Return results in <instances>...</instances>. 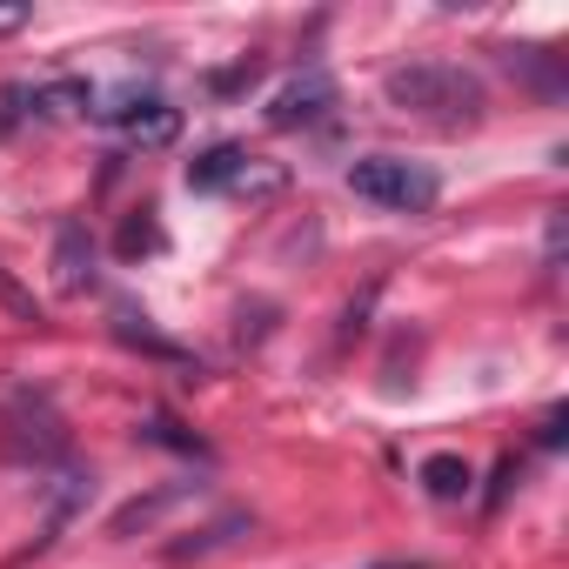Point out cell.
<instances>
[{
	"instance_id": "obj_4",
	"label": "cell",
	"mask_w": 569,
	"mask_h": 569,
	"mask_svg": "<svg viewBox=\"0 0 569 569\" xmlns=\"http://www.w3.org/2000/svg\"><path fill=\"white\" fill-rule=\"evenodd\" d=\"M329 108H336V81H329L322 68H302L296 81L274 88L268 128H316V121H329Z\"/></svg>"
},
{
	"instance_id": "obj_17",
	"label": "cell",
	"mask_w": 569,
	"mask_h": 569,
	"mask_svg": "<svg viewBox=\"0 0 569 569\" xmlns=\"http://www.w3.org/2000/svg\"><path fill=\"white\" fill-rule=\"evenodd\" d=\"M94 94L81 88V81H54V88H41L34 94V108H48V114H74V108H88Z\"/></svg>"
},
{
	"instance_id": "obj_21",
	"label": "cell",
	"mask_w": 569,
	"mask_h": 569,
	"mask_svg": "<svg viewBox=\"0 0 569 569\" xmlns=\"http://www.w3.org/2000/svg\"><path fill=\"white\" fill-rule=\"evenodd\" d=\"M562 422H569V416H562V409H549V416H542V429H536V442H542V449H556V442H562Z\"/></svg>"
},
{
	"instance_id": "obj_10",
	"label": "cell",
	"mask_w": 569,
	"mask_h": 569,
	"mask_svg": "<svg viewBox=\"0 0 569 569\" xmlns=\"http://www.w3.org/2000/svg\"><path fill=\"white\" fill-rule=\"evenodd\" d=\"M416 482H422L436 502H462V496H469V482H476V469H469L456 449H442V456H429V462L416 469Z\"/></svg>"
},
{
	"instance_id": "obj_7",
	"label": "cell",
	"mask_w": 569,
	"mask_h": 569,
	"mask_svg": "<svg viewBox=\"0 0 569 569\" xmlns=\"http://www.w3.org/2000/svg\"><path fill=\"white\" fill-rule=\"evenodd\" d=\"M241 181H248V148H234V141H214L208 154L188 161V188L194 194H221V188H241Z\"/></svg>"
},
{
	"instance_id": "obj_1",
	"label": "cell",
	"mask_w": 569,
	"mask_h": 569,
	"mask_svg": "<svg viewBox=\"0 0 569 569\" xmlns=\"http://www.w3.org/2000/svg\"><path fill=\"white\" fill-rule=\"evenodd\" d=\"M382 101L396 114H416V121H436V128H476L489 94L469 68L456 61H409V68H389L382 74Z\"/></svg>"
},
{
	"instance_id": "obj_18",
	"label": "cell",
	"mask_w": 569,
	"mask_h": 569,
	"mask_svg": "<svg viewBox=\"0 0 569 569\" xmlns=\"http://www.w3.org/2000/svg\"><path fill=\"white\" fill-rule=\"evenodd\" d=\"M154 248H161V228H154V221H148V214H141V221H128V228H121V254H128V261H134V254H154Z\"/></svg>"
},
{
	"instance_id": "obj_15",
	"label": "cell",
	"mask_w": 569,
	"mask_h": 569,
	"mask_svg": "<svg viewBox=\"0 0 569 569\" xmlns=\"http://www.w3.org/2000/svg\"><path fill=\"white\" fill-rule=\"evenodd\" d=\"M34 114V88H21V81H8V88H0V141H8L21 121Z\"/></svg>"
},
{
	"instance_id": "obj_19",
	"label": "cell",
	"mask_w": 569,
	"mask_h": 569,
	"mask_svg": "<svg viewBox=\"0 0 569 569\" xmlns=\"http://www.w3.org/2000/svg\"><path fill=\"white\" fill-rule=\"evenodd\" d=\"M254 74H261V61H241V68H228V74H214L208 88H214V94H241V88H248Z\"/></svg>"
},
{
	"instance_id": "obj_9",
	"label": "cell",
	"mask_w": 569,
	"mask_h": 569,
	"mask_svg": "<svg viewBox=\"0 0 569 569\" xmlns=\"http://www.w3.org/2000/svg\"><path fill=\"white\" fill-rule=\"evenodd\" d=\"M496 54H502V68H509V74H522L542 101H556V94H562V68H556V54H549V48H496Z\"/></svg>"
},
{
	"instance_id": "obj_2",
	"label": "cell",
	"mask_w": 569,
	"mask_h": 569,
	"mask_svg": "<svg viewBox=\"0 0 569 569\" xmlns=\"http://www.w3.org/2000/svg\"><path fill=\"white\" fill-rule=\"evenodd\" d=\"M0 456L34 462V469H68V422L41 389H14L0 409Z\"/></svg>"
},
{
	"instance_id": "obj_6",
	"label": "cell",
	"mask_w": 569,
	"mask_h": 569,
	"mask_svg": "<svg viewBox=\"0 0 569 569\" xmlns=\"http://www.w3.org/2000/svg\"><path fill=\"white\" fill-rule=\"evenodd\" d=\"M54 281L68 296L94 281V234H88V221H61L54 228Z\"/></svg>"
},
{
	"instance_id": "obj_3",
	"label": "cell",
	"mask_w": 569,
	"mask_h": 569,
	"mask_svg": "<svg viewBox=\"0 0 569 569\" xmlns=\"http://www.w3.org/2000/svg\"><path fill=\"white\" fill-rule=\"evenodd\" d=\"M349 188L376 208H396V214H422L442 201V181L422 168V161H402V154H369L349 168Z\"/></svg>"
},
{
	"instance_id": "obj_12",
	"label": "cell",
	"mask_w": 569,
	"mask_h": 569,
	"mask_svg": "<svg viewBox=\"0 0 569 569\" xmlns=\"http://www.w3.org/2000/svg\"><path fill=\"white\" fill-rule=\"evenodd\" d=\"M141 436H148V442H161V449H174V456H208V442H201V436H188L168 409H154V416L141 422Z\"/></svg>"
},
{
	"instance_id": "obj_16",
	"label": "cell",
	"mask_w": 569,
	"mask_h": 569,
	"mask_svg": "<svg viewBox=\"0 0 569 569\" xmlns=\"http://www.w3.org/2000/svg\"><path fill=\"white\" fill-rule=\"evenodd\" d=\"M0 309H8V316H14V322H28V329H34V322H41V302H34V296H28V289H21V281H14V274H8V268H0Z\"/></svg>"
},
{
	"instance_id": "obj_8",
	"label": "cell",
	"mask_w": 569,
	"mask_h": 569,
	"mask_svg": "<svg viewBox=\"0 0 569 569\" xmlns=\"http://www.w3.org/2000/svg\"><path fill=\"white\" fill-rule=\"evenodd\" d=\"M94 496V476L88 469H54V482H48V522H41V536H34V549H48L68 522H74V509Z\"/></svg>"
},
{
	"instance_id": "obj_14",
	"label": "cell",
	"mask_w": 569,
	"mask_h": 569,
	"mask_svg": "<svg viewBox=\"0 0 569 569\" xmlns=\"http://www.w3.org/2000/svg\"><path fill=\"white\" fill-rule=\"evenodd\" d=\"M114 336H121V342H134V349H148V356H174V342H161V336L148 329V316H134L128 302L114 309Z\"/></svg>"
},
{
	"instance_id": "obj_23",
	"label": "cell",
	"mask_w": 569,
	"mask_h": 569,
	"mask_svg": "<svg viewBox=\"0 0 569 569\" xmlns=\"http://www.w3.org/2000/svg\"><path fill=\"white\" fill-rule=\"evenodd\" d=\"M369 569H429V562H369Z\"/></svg>"
},
{
	"instance_id": "obj_20",
	"label": "cell",
	"mask_w": 569,
	"mask_h": 569,
	"mask_svg": "<svg viewBox=\"0 0 569 569\" xmlns=\"http://www.w3.org/2000/svg\"><path fill=\"white\" fill-rule=\"evenodd\" d=\"M542 254H549V268L562 261V208H549V234H542Z\"/></svg>"
},
{
	"instance_id": "obj_22",
	"label": "cell",
	"mask_w": 569,
	"mask_h": 569,
	"mask_svg": "<svg viewBox=\"0 0 569 569\" xmlns=\"http://www.w3.org/2000/svg\"><path fill=\"white\" fill-rule=\"evenodd\" d=\"M34 21V8H0V34H21Z\"/></svg>"
},
{
	"instance_id": "obj_5",
	"label": "cell",
	"mask_w": 569,
	"mask_h": 569,
	"mask_svg": "<svg viewBox=\"0 0 569 569\" xmlns=\"http://www.w3.org/2000/svg\"><path fill=\"white\" fill-rule=\"evenodd\" d=\"M101 121H114L134 148H168L181 134V108H168L161 94H121V108H101Z\"/></svg>"
},
{
	"instance_id": "obj_13",
	"label": "cell",
	"mask_w": 569,
	"mask_h": 569,
	"mask_svg": "<svg viewBox=\"0 0 569 569\" xmlns=\"http://www.w3.org/2000/svg\"><path fill=\"white\" fill-rule=\"evenodd\" d=\"M168 502H181V489H154V496H134L128 509H114V522H108V529H114V536H134V529H148V522H154Z\"/></svg>"
},
{
	"instance_id": "obj_11",
	"label": "cell",
	"mask_w": 569,
	"mask_h": 569,
	"mask_svg": "<svg viewBox=\"0 0 569 569\" xmlns=\"http://www.w3.org/2000/svg\"><path fill=\"white\" fill-rule=\"evenodd\" d=\"M234 536H248V516H221V522L194 529L188 542H174L168 556H174V562H188V556H208V549H221V542H234Z\"/></svg>"
}]
</instances>
